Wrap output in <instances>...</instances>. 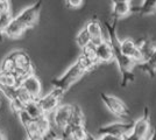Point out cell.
Returning <instances> with one entry per match:
<instances>
[{
    "instance_id": "1",
    "label": "cell",
    "mask_w": 156,
    "mask_h": 140,
    "mask_svg": "<svg viewBox=\"0 0 156 140\" xmlns=\"http://www.w3.org/2000/svg\"><path fill=\"white\" fill-rule=\"evenodd\" d=\"M105 27L108 32V42L113 48L114 52V60L117 61L118 67L120 69V73L122 75V85H126L127 82L134 81L135 76L133 74V69L136 68V62L130 60L129 57L125 56L121 53L120 49V41L118 39L117 33H115V23H110L108 21L105 22Z\"/></svg>"
},
{
    "instance_id": "2",
    "label": "cell",
    "mask_w": 156,
    "mask_h": 140,
    "mask_svg": "<svg viewBox=\"0 0 156 140\" xmlns=\"http://www.w3.org/2000/svg\"><path fill=\"white\" fill-rule=\"evenodd\" d=\"M85 73H87V70H86V68L84 67L83 62L78 59L62 76L56 77V78H54V80L51 81L52 89L58 90L59 92L64 93L65 91H68L78 80H80Z\"/></svg>"
},
{
    "instance_id": "3",
    "label": "cell",
    "mask_w": 156,
    "mask_h": 140,
    "mask_svg": "<svg viewBox=\"0 0 156 140\" xmlns=\"http://www.w3.org/2000/svg\"><path fill=\"white\" fill-rule=\"evenodd\" d=\"M134 126V121L129 123H112L98 128V135H112L117 138H126L128 134L132 133Z\"/></svg>"
},
{
    "instance_id": "4",
    "label": "cell",
    "mask_w": 156,
    "mask_h": 140,
    "mask_svg": "<svg viewBox=\"0 0 156 140\" xmlns=\"http://www.w3.org/2000/svg\"><path fill=\"white\" fill-rule=\"evenodd\" d=\"M100 98H101V102L104 103L106 109L112 114L117 116L119 118H125V117H127L129 114L127 105L120 98H118L115 96H112V95H107V93H104V92L100 93Z\"/></svg>"
},
{
    "instance_id": "5",
    "label": "cell",
    "mask_w": 156,
    "mask_h": 140,
    "mask_svg": "<svg viewBox=\"0 0 156 140\" xmlns=\"http://www.w3.org/2000/svg\"><path fill=\"white\" fill-rule=\"evenodd\" d=\"M41 5H42V0H39L34 5L27 7L23 11H21L14 18L19 21L20 23H22L26 27V29H29L37 22V19L40 16V11H41Z\"/></svg>"
},
{
    "instance_id": "6",
    "label": "cell",
    "mask_w": 156,
    "mask_h": 140,
    "mask_svg": "<svg viewBox=\"0 0 156 140\" xmlns=\"http://www.w3.org/2000/svg\"><path fill=\"white\" fill-rule=\"evenodd\" d=\"M11 56H12L14 63H15V68H16L15 74L19 76L20 80L28 76V75H30V74H33L32 61H30V57L25 52L15 50V52L11 54Z\"/></svg>"
},
{
    "instance_id": "7",
    "label": "cell",
    "mask_w": 156,
    "mask_h": 140,
    "mask_svg": "<svg viewBox=\"0 0 156 140\" xmlns=\"http://www.w3.org/2000/svg\"><path fill=\"white\" fill-rule=\"evenodd\" d=\"M62 96H63L62 92H59L58 90L52 89L51 92L47 93L46 96H43V97H40L39 99H37V102H39L40 106L42 109L43 113L44 114L54 113L56 111V109L59 106V102H61Z\"/></svg>"
},
{
    "instance_id": "8",
    "label": "cell",
    "mask_w": 156,
    "mask_h": 140,
    "mask_svg": "<svg viewBox=\"0 0 156 140\" xmlns=\"http://www.w3.org/2000/svg\"><path fill=\"white\" fill-rule=\"evenodd\" d=\"M72 107L73 105H69V104H63V105H59L56 111L54 112V124L55 126L58 127L61 131L64 132L65 130L69 126V123H70V118H71L72 113Z\"/></svg>"
},
{
    "instance_id": "9",
    "label": "cell",
    "mask_w": 156,
    "mask_h": 140,
    "mask_svg": "<svg viewBox=\"0 0 156 140\" xmlns=\"http://www.w3.org/2000/svg\"><path fill=\"white\" fill-rule=\"evenodd\" d=\"M120 49L121 53L125 56L129 57L130 60L135 61V62H143L142 52L140 50V48L137 46V43L132 39H125V40L120 41Z\"/></svg>"
},
{
    "instance_id": "10",
    "label": "cell",
    "mask_w": 156,
    "mask_h": 140,
    "mask_svg": "<svg viewBox=\"0 0 156 140\" xmlns=\"http://www.w3.org/2000/svg\"><path fill=\"white\" fill-rule=\"evenodd\" d=\"M150 128V117H149V111L148 109H144V112H143L142 117H140L137 120L134 121V126H133V131L132 134H134L137 138H141V139H148L149 135Z\"/></svg>"
},
{
    "instance_id": "11",
    "label": "cell",
    "mask_w": 156,
    "mask_h": 140,
    "mask_svg": "<svg viewBox=\"0 0 156 140\" xmlns=\"http://www.w3.org/2000/svg\"><path fill=\"white\" fill-rule=\"evenodd\" d=\"M20 85L26 89L28 93L32 96L33 99H39L41 97V90H42V85H41V82L40 80L34 75L30 74L26 77L21 78L20 81Z\"/></svg>"
},
{
    "instance_id": "12",
    "label": "cell",
    "mask_w": 156,
    "mask_h": 140,
    "mask_svg": "<svg viewBox=\"0 0 156 140\" xmlns=\"http://www.w3.org/2000/svg\"><path fill=\"white\" fill-rule=\"evenodd\" d=\"M96 56H97L99 63L100 62L108 63V62L114 61V52H113V48L108 40H105L100 45L96 46Z\"/></svg>"
},
{
    "instance_id": "13",
    "label": "cell",
    "mask_w": 156,
    "mask_h": 140,
    "mask_svg": "<svg viewBox=\"0 0 156 140\" xmlns=\"http://www.w3.org/2000/svg\"><path fill=\"white\" fill-rule=\"evenodd\" d=\"M86 29L90 34V38H91V43L94 46L100 45L101 42L105 41L104 34H103V29L99 23V21L97 20H91L86 23Z\"/></svg>"
},
{
    "instance_id": "14",
    "label": "cell",
    "mask_w": 156,
    "mask_h": 140,
    "mask_svg": "<svg viewBox=\"0 0 156 140\" xmlns=\"http://www.w3.org/2000/svg\"><path fill=\"white\" fill-rule=\"evenodd\" d=\"M20 81L21 80L16 74L0 71V88L1 89H15L20 85Z\"/></svg>"
},
{
    "instance_id": "15",
    "label": "cell",
    "mask_w": 156,
    "mask_h": 140,
    "mask_svg": "<svg viewBox=\"0 0 156 140\" xmlns=\"http://www.w3.org/2000/svg\"><path fill=\"white\" fill-rule=\"evenodd\" d=\"M26 31V27L23 26L22 23H20L15 18H13L12 21L9 22V25L7 26V28L4 31V34L6 36H8L9 39H19Z\"/></svg>"
},
{
    "instance_id": "16",
    "label": "cell",
    "mask_w": 156,
    "mask_h": 140,
    "mask_svg": "<svg viewBox=\"0 0 156 140\" xmlns=\"http://www.w3.org/2000/svg\"><path fill=\"white\" fill-rule=\"evenodd\" d=\"M65 137H69L71 140H89L91 134L87 133L85 126H75L66 128L64 132Z\"/></svg>"
},
{
    "instance_id": "17",
    "label": "cell",
    "mask_w": 156,
    "mask_h": 140,
    "mask_svg": "<svg viewBox=\"0 0 156 140\" xmlns=\"http://www.w3.org/2000/svg\"><path fill=\"white\" fill-rule=\"evenodd\" d=\"M129 13H132L129 2H114L112 6V15L115 20L127 16Z\"/></svg>"
},
{
    "instance_id": "18",
    "label": "cell",
    "mask_w": 156,
    "mask_h": 140,
    "mask_svg": "<svg viewBox=\"0 0 156 140\" xmlns=\"http://www.w3.org/2000/svg\"><path fill=\"white\" fill-rule=\"evenodd\" d=\"M23 110H25V112H26L30 118H33V119H37L42 114H44L43 111H42V109H41V106H40L37 99H33V100H30V102H28L27 104H25Z\"/></svg>"
},
{
    "instance_id": "19",
    "label": "cell",
    "mask_w": 156,
    "mask_h": 140,
    "mask_svg": "<svg viewBox=\"0 0 156 140\" xmlns=\"http://www.w3.org/2000/svg\"><path fill=\"white\" fill-rule=\"evenodd\" d=\"M84 124H85V117L83 111H82V109L78 106V105H73L71 118H70V123H69L68 128L75 126H84Z\"/></svg>"
},
{
    "instance_id": "20",
    "label": "cell",
    "mask_w": 156,
    "mask_h": 140,
    "mask_svg": "<svg viewBox=\"0 0 156 140\" xmlns=\"http://www.w3.org/2000/svg\"><path fill=\"white\" fill-rule=\"evenodd\" d=\"M136 68L142 69L143 71L148 73L150 76H155V74H156V49L153 52V54H151L144 62H142L141 64H137Z\"/></svg>"
},
{
    "instance_id": "21",
    "label": "cell",
    "mask_w": 156,
    "mask_h": 140,
    "mask_svg": "<svg viewBox=\"0 0 156 140\" xmlns=\"http://www.w3.org/2000/svg\"><path fill=\"white\" fill-rule=\"evenodd\" d=\"M35 121H36V125H37V128H39V133L41 135V138L44 137L46 134H48L52 130L48 114H42L40 118L35 119Z\"/></svg>"
},
{
    "instance_id": "22",
    "label": "cell",
    "mask_w": 156,
    "mask_h": 140,
    "mask_svg": "<svg viewBox=\"0 0 156 140\" xmlns=\"http://www.w3.org/2000/svg\"><path fill=\"white\" fill-rule=\"evenodd\" d=\"M76 42H77L78 47H79L80 49H84L85 47L89 46V45L91 43V38H90V34L87 32L86 27L82 28V29L79 31V33H78L77 36H76Z\"/></svg>"
},
{
    "instance_id": "23",
    "label": "cell",
    "mask_w": 156,
    "mask_h": 140,
    "mask_svg": "<svg viewBox=\"0 0 156 140\" xmlns=\"http://www.w3.org/2000/svg\"><path fill=\"white\" fill-rule=\"evenodd\" d=\"M139 14H141V15L156 14V0H144Z\"/></svg>"
},
{
    "instance_id": "24",
    "label": "cell",
    "mask_w": 156,
    "mask_h": 140,
    "mask_svg": "<svg viewBox=\"0 0 156 140\" xmlns=\"http://www.w3.org/2000/svg\"><path fill=\"white\" fill-rule=\"evenodd\" d=\"M0 71H1V73L15 74L16 68H15V63H14V61L11 55H8L6 59L2 61V64H1V67H0Z\"/></svg>"
},
{
    "instance_id": "25",
    "label": "cell",
    "mask_w": 156,
    "mask_h": 140,
    "mask_svg": "<svg viewBox=\"0 0 156 140\" xmlns=\"http://www.w3.org/2000/svg\"><path fill=\"white\" fill-rule=\"evenodd\" d=\"M82 52H83L82 55L84 57H86V59H89V60L91 61H96V62L99 63V61L97 60V56H96V46L90 43L89 46L85 47L84 49H82Z\"/></svg>"
},
{
    "instance_id": "26",
    "label": "cell",
    "mask_w": 156,
    "mask_h": 140,
    "mask_svg": "<svg viewBox=\"0 0 156 140\" xmlns=\"http://www.w3.org/2000/svg\"><path fill=\"white\" fill-rule=\"evenodd\" d=\"M12 19H13V16H12L11 12L0 14V33H4V31L9 25V22L12 21Z\"/></svg>"
},
{
    "instance_id": "27",
    "label": "cell",
    "mask_w": 156,
    "mask_h": 140,
    "mask_svg": "<svg viewBox=\"0 0 156 140\" xmlns=\"http://www.w3.org/2000/svg\"><path fill=\"white\" fill-rule=\"evenodd\" d=\"M0 12L1 13L11 12V1L9 0H0Z\"/></svg>"
},
{
    "instance_id": "28",
    "label": "cell",
    "mask_w": 156,
    "mask_h": 140,
    "mask_svg": "<svg viewBox=\"0 0 156 140\" xmlns=\"http://www.w3.org/2000/svg\"><path fill=\"white\" fill-rule=\"evenodd\" d=\"M84 0H66V5L71 8H78L83 5Z\"/></svg>"
},
{
    "instance_id": "29",
    "label": "cell",
    "mask_w": 156,
    "mask_h": 140,
    "mask_svg": "<svg viewBox=\"0 0 156 140\" xmlns=\"http://www.w3.org/2000/svg\"><path fill=\"white\" fill-rule=\"evenodd\" d=\"M55 135H56V133H55V132L51 130V131H50L48 134H46L44 137H42V138H41V140H54Z\"/></svg>"
},
{
    "instance_id": "30",
    "label": "cell",
    "mask_w": 156,
    "mask_h": 140,
    "mask_svg": "<svg viewBox=\"0 0 156 140\" xmlns=\"http://www.w3.org/2000/svg\"><path fill=\"white\" fill-rule=\"evenodd\" d=\"M148 140H156V126L153 128V132H151V134L149 135Z\"/></svg>"
},
{
    "instance_id": "31",
    "label": "cell",
    "mask_w": 156,
    "mask_h": 140,
    "mask_svg": "<svg viewBox=\"0 0 156 140\" xmlns=\"http://www.w3.org/2000/svg\"><path fill=\"white\" fill-rule=\"evenodd\" d=\"M130 0H112V2H129Z\"/></svg>"
},
{
    "instance_id": "32",
    "label": "cell",
    "mask_w": 156,
    "mask_h": 140,
    "mask_svg": "<svg viewBox=\"0 0 156 140\" xmlns=\"http://www.w3.org/2000/svg\"><path fill=\"white\" fill-rule=\"evenodd\" d=\"M0 140H7L6 137H5V135H4L2 133H0Z\"/></svg>"
},
{
    "instance_id": "33",
    "label": "cell",
    "mask_w": 156,
    "mask_h": 140,
    "mask_svg": "<svg viewBox=\"0 0 156 140\" xmlns=\"http://www.w3.org/2000/svg\"><path fill=\"white\" fill-rule=\"evenodd\" d=\"M0 106H1V93H0Z\"/></svg>"
},
{
    "instance_id": "34",
    "label": "cell",
    "mask_w": 156,
    "mask_h": 140,
    "mask_svg": "<svg viewBox=\"0 0 156 140\" xmlns=\"http://www.w3.org/2000/svg\"><path fill=\"white\" fill-rule=\"evenodd\" d=\"M0 93H2V90H1V88H0Z\"/></svg>"
},
{
    "instance_id": "35",
    "label": "cell",
    "mask_w": 156,
    "mask_h": 140,
    "mask_svg": "<svg viewBox=\"0 0 156 140\" xmlns=\"http://www.w3.org/2000/svg\"><path fill=\"white\" fill-rule=\"evenodd\" d=\"M27 140H34V139H27Z\"/></svg>"
},
{
    "instance_id": "36",
    "label": "cell",
    "mask_w": 156,
    "mask_h": 140,
    "mask_svg": "<svg viewBox=\"0 0 156 140\" xmlns=\"http://www.w3.org/2000/svg\"><path fill=\"white\" fill-rule=\"evenodd\" d=\"M0 14H1V12H0Z\"/></svg>"
},
{
    "instance_id": "37",
    "label": "cell",
    "mask_w": 156,
    "mask_h": 140,
    "mask_svg": "<svg viewBox=\"0 0 156 140\" xmlns=\"http://www.w3.org/2000/svg\"><path fill=\"white\" fill-rule=\"evenodd\" d=\"M0 133H1V132H0Z\"/></svg>"
}]
</instances>
